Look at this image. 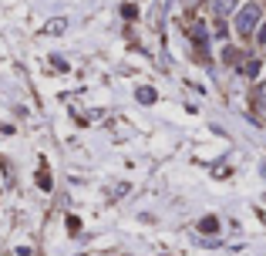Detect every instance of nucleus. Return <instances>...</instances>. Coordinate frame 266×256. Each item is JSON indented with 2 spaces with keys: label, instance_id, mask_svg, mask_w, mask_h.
I'll list each match as a JSON object with an SVG mask.
<instances>
[{
  "label": "nucleus",
  "instance_id": "nucleus-6",
  "mask_svg": "<svg viewBox=\"0 0 266 256\" xmlns=\"http://www.w3.org/2000/svg\"><path fill=\"white\" fill-rule=\"evenodd\" d=\"M256 105L266 108V85H256Z\"/></svg>",
  "mask_w": 266,
  "mask_h": 256
},
{
  "label": "nucleus",
  "instance_id": "nucleus-7",
  "mask_svg": "<svg viewBox=\"0 0 266 256\" xmlns=\"http://www.w3.org/2000/svg\"><path fill=\"white\" fill-rule=\"evenodd\" d=\"M61 31H64V20H61V17L47 24V34H61Z\"/></svg>",
  "mask_w": 266,
  "mask_h": 256
},
{
  "label": "nucleus",
  "instance_id": "nucleus-1",
  "mask_svg": "<svg viewBox=\"0 0 266 256\" xmlns=\"http://www.w3.org/2000/svg\"><path fill=\"white\" fill-rule=\"evenodd\" d=\"M256 24H260V7H256V3H246V7L236 14V31H239V34H249V31H256Z\"/></svg>",
  "mask_w": 266,
  "mask_h": 256
},
{
  "label": "nucleus",
  "instance_id": "nucleus-3",
  "mask_svg": "<svg viewBox=\"0 0 266 256\" xmlns=\"http://www.w3.org/2000/svg\"><path fill=\"white\" fill-rule=\"evenodd\" d=\"M192 41H195L199 47H206V27H202V24H195V27H192Z\"/></svg>",
  "mask_w": 266,
  "mask_h": 256
},
{
  "label": "nucleus",
  "instance_id": "nucleus-9",
  "mask_svg": "<svg viewBox=\"0 0 266 256\" xmlns=\"http://www.w3.org/2000/svg\"><path fill=\"white\" fill-rule=\"evenodd\" d=\"M229 31H226V24H223V20H219V24H216V37H219V41H223V37H226Z\"/></svg>",
  "mask_w": 266,
  "mask_h": 256
},
{
  "label": "nucleus",
  "instance_id": "nucleus-5",
  "mask_svg": "<svg viewBox=\"0 0 266 256\" xmlns=\"http://www.w3.org/2000/svg\"><path fill=\"white\" fill-rule=\"evenodd\" d=\"M138 101L152 105V101H155V91H152V88H138Z\"/></svg>",
  "mask_w": 266,
  "mask_h": 256
},
{
  "label": "nucleus",
  "instance_id": "nucleus-2",
  "mask_svg": "<svg viewBox=\"0 0 266 256\" xmlns=\"http://www.w3.org/2000/svg\"><path fill=\"white\" fill-rule=\"evenodd\" d=\"M236 10V0H216V17H226Z\"/></svg>",
  "mask_w": 266,
  "mask_h": 256
},
{
  "label": "nucleus",
  "instance_id": "nucleus-4",
  "mask_svg": "<svg viewBox=\"0 0 266 256\" xmlns=\"http://www.w3.org/2000/svg\"><path fill=\"white\" fill-rule=\"evenodd\" d=\"M216 229H219V219H212V216L199 222V233H216Z\"/></svg>",
  "mask_w": 266,
  "mask_h": 256
},
{
  "label": "nucleus",
  "instance_id": "nucleus-10",
  "mask_svg": "<svg viewBox=\"0 0 266 256\" xmlns=\"http://www.w3.org/2000/svg\"><path fill=\"white\" fill-rule=\"evenodd\" d=\"M260 44H266V27H260Z\"/></svg>",
  "mask_w": 266,
  "mask_h": 256
},
{
  "label": "nucleus",
  "instance_id": "nucleus-8",
  "mask_svg": "<svg viewBox=\"0 0 266 256\" xmlns=\"http://www.w3.org/2000/svg\"><path fill=\"white\" fill-rule=\"evenodd\" d=\"M243 71H246L249 78H253V74L260 71V61H246V64H243Z\"/></svg>",
  "mask_w": 266,
  "mask_h": 256
}]
</instances>
